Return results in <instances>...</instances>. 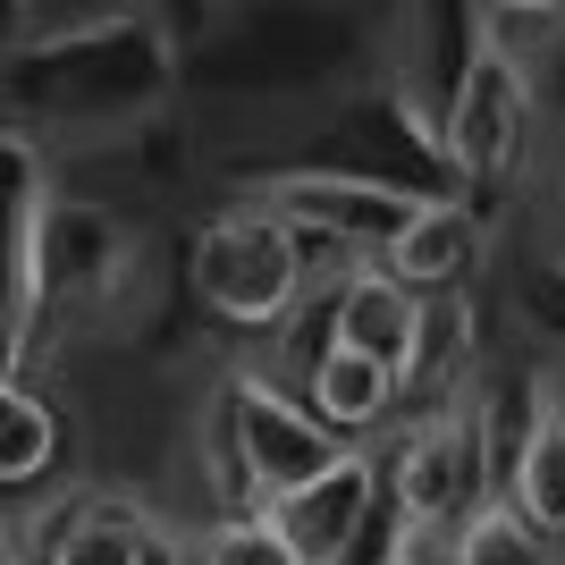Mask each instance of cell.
Returning a JSON list of instances; mask_svg holds the SVG:
<instances>
[{
  "label": "cell",
  "mask_w": 565,
  "mask_h": 565,
  "mask_svg": "<svg viewBox=\"0 0 565 565\" xmlns=\"http://www.w3.org/2000/svg\"><path fill=\"white\" fill-rule=\"evenodd\" d=\"M136 228L110 203L85 194H43L18 245V380L43 363L51 347H68L76 330L110 321L127 279H136Z\"/></svg>",
  "instance_id": "1"
},
{
  "label": "cell",
  "mask_w": 565,
  "mask_h": 565,
  "mask_svg": "<svg viewBox=\"0 0 565 565\" xmlns=\"http://www.w3.org/2000/svg\"><path fill=\"white\" fill-rule=\"evenodd\" d=\"M532 136H541V76L515 68L507 51L472 43L448 68V85H439V169H448V194L481 203V194L515 186L523 161H532Z\"/></svg>",
  "instance_id": "2"
},
{
  "label": "cell",
  "mask_w": 565,
  "mask_h": 565,
  "mask_svg": "<svg viewBox=\"0 0 565 565\" xmlns=\"http://www.w3.org/2000/svg\"><path fill=\"white\" fill-rule=\"evenodd\" d=\"M186 287H194V305L212 321H228V330H296L305 287H312V245L287 236L279 220L228 203V212H212L194 228Z\"/></svg>",
  "instance_id": "3"
},
{
  "label": "cell",
  "mask_w": 565,
  "mask_h": 565,
  "mask_svg": "<svg viewBox=\"0 0 565 565\" xmlns=\"http://www.w3.org/2000/svg\"><path fill=\"white\" fill-rule=\"evenodd\" d=\"M236 203L262 212V220H279V228L305 236V245H338L347 262H380L430 194L397 186V178H380V169H270V178H254Z\"/></svg>",
  "instance_id": "4"
},
{
  "label": "cell",
  "mask_w": 565,
  "mask_h": 565,
  "mask_svg": "<svg viewBox=\"0 0 565 565\" xmlns=\"http://www.w3.org/2000/svg\"><path fill=\"white\" fill-rule=\"evenodd\" d=\"M490 498H498V472H490V448H481V423H472L465 397L439 405V414H405L397 448H388V515L456 532Z\"/></svg>",
  "instance_id": "5"
},
{
  "label": "cell",
  "mask_w": 565,
  "mask_h": 565,
  "mask_svg": "<svg viewBox=\"0 0 565 565\" xmlns=\"http://www.w3.org/2000/svg\"><path fill=\"white\" fill-rule=\"evenodd\" d=\"M372 507H380V465L363 448H347L330 472H312L305 490H287L262 507V523L279 532V548L296 565H347L354 541L372 532Z\"/></svg>",
  "instance_id": "6"
},
{
  "label": "cell",
  "mask_w": 565,
  "mask_h": 565,
  "mask_svg": "<svg viewBox=\"0 0 565 565\" xmlns=\"http://www.w3.org/2000/svg\"><path fill=\"white\" fill-rule=\"evenodd\" d=\"M321 330H330V347L380 363V372L405 388L414 347H423V296L397 287L380 262H347V270L330 279V296H321Z\"/></svg>",
  "instance_id": "7"
},
{
  "label": "cell",
  "mask_w": 565,
  "mask_h": 565,
  "mask_svg": "<svg viewBox=\"0 0 565 565\" xmlns=\"http://www.w3.org/2000/svg\"><path fill=\"white\" fill-rule=\"evenodd\" d=\"M481 245H490L481 203H465V194H430L423 212L405 220V236L380 254V270H388L397 287H414V296H456V287L481 270Z\"/></svg>",
  "instance_id": "8"
},
{
  "label": "cell",
  "mask_w": 565,
  "mask_h": 565,
  "mask_svg": "<svg viewBox=\"0 0 565 565\" xmlns=\"http://www.w3.org/2000/svg\"><path fill=\"white\" fill-rule=\"evenodd\" d=\"M34 565H186V548L143 515L136 498H76L43 532Z\"/></svg>",
  "instance_id": "9"
},
{
  "label": "cell",
  "mask_w": 565,
  "mask_h": 565,
  "mask_svg": "<svg viewBox=\"0 0 565 565\" xmlns=\"http://www.w3.org/2000/svg\"><path fill=\"white\" fill-rule=\"evenodd\" d=\"M498 507L523 515L541 541H565V397H548L532 414V430L507 456V481H498Z\"/></svg>",
  "instance_id": "10"
},
{
  "label": "cell",
  "mask_w": 565,
  "mask_h": 565,
  "mask_svg": "<svg viewBox=\"0 0 565 565\" xmlns=\"http://www.w3.org/2000/svg\"><path fill=\"white\" fill-rule=\"evenodd\" d=\"M305 405L330 439H354V430L397 423V380L380 372V363H363V354H347V347H321L312 354V380H305Z\"/></svg>",
  "instance_id": "11"
},
{
  "label": "cell",
  "mask_w": 565,
  "mask_h": 565,
  "mask_svg": "<svg viewBox=\"0 0 565 565\" xmlns=\"http://www.w3.org/2000/svg\"><path fill=\"white\" fill-rule=\"evenodd\" d=\"M60 465V414L34 380H0V490H25Z\"/></svg>",
  "instance_id": "12"
},
{
  "label": "cell",
  "mask_w": 565,
  "mask_h": 565,
  "mask_svg": "<svg viewBox=\"0 0 565 565\" xmlns=\"http://www.w3.org/2000/svg\"><path fill=\"white\" fill-rule=\"evenodd\" d=\"M456 565H548V541H541L523 515H507V507L490 498V507L456 532Z\"/></svg>",
  "instance_id": "13"
},
{
  "label": "cell",
  "mask_w": 565,
  "mask_h": 565,
  "mask_svg": "<svg viewBox=\"0 0 565 565\" xmlns=\"http://www.w3.org/2000/svg\"><path fill=\"white\" fill-rule=\"evenodd\" d=\"M186 565H296V557L279 548V532L262 515H212L203 541L186 548Z\"/></svg>",
  "instance_id": "14"
},
{
  "label": "cell",
  "mask_w": 565,
  "mask_h": 565,
  "mask_svg": "<svg viewBox=\"0 0 565 565\" xmlns=\"http://www.w3.org/2000/svg\"><path fill=\"white\" fill-rule=\"evenodd\" d=\"M541 296H548V305H541V321H548V330L565 338V270H557V262L541 270Z\"/></svg>",
  "instance_id": "15"
},
{
  "label": "cell",
  "mask_w": 565,
  "mask_h": 565,
  "mask_svg": "<svg viewBox=\"0 0 565 565\" xmlns=\"http://www.w3.org/2000/svg\"><path fill=\"white\" fill-rule=\"evenodd\" d=\"M0 565H25V548H18V532L0 523Z\"/></svg>",
  "instance_id": "16"
},
{
  "label": "cell",
  "mask_w": 565,
  "mask_h": 565,
  "mask_svg": "<svg viewBox=\"0 0 565 565\" xmlns=\"http://www.w3.org/2000/svg\"><path fill=\"white\" fill-rule=\"evenodd\" d=\"M557 220H565V178H557ZM548 262H557V270H565V236H557V254H548Z\"/></svg>",
  "instance_id": "17"
},
{
  "label": "cell",
  "mask_w": 565,
  "mask_h": 565,
  "mask_svg": "<svg viewBox=\"0 0 565 565\" xmlns=\"http://www.w3.org/2000/svg\"><path fill=\"white\" fill-rule=\"evenodd\" d=\"M380 565H388V557H380Z\"/></svg>",
  "instance_id": "18"
}]
</instances>
